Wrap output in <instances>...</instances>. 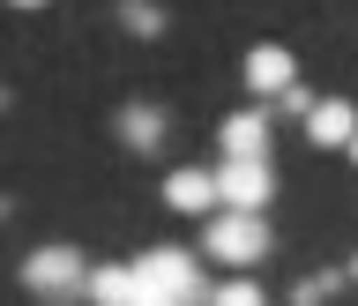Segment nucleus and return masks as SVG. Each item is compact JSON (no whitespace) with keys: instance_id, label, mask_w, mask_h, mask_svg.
I'll return each mask as SVG.
<instances>
[{"instance_id":"nucleus-1","label":"nucleus","mask_w":358,"mask_h":306,"mask_svg":"<svg viewBox=\"0 0 358 306\" xmlns=\"http://www.w3.org/2000/svg\"><path fill=\"white\" fill-rule=\"evenodd\" d=\"M134 291H164V299H179V306H209V291H201V262H194V254H179V246L134 254Z\"/></svg>"},{"instance_id":"nucleus-2","label":"nucleus","mask_w":358,"mask_h":306,"mask_svg":"<svg viewBox=\"0 0 358 306\" xmlns=\"http://www.w3.org/2000/svg\"><path fill=\"white\" fill-rule=\"evenodd\" d=\"M268 224H262V209H217V217H209V254H217V262H231V269H254L268 254Z\"/></svg>"},{"instance_id":"nucleus-3","label":"nucleus","mask_w":358,"mask_h":306,"mask_svg":"<svg viewBox=\"0 0 358 306\" xmlns=\"http://www.w3.org/2000/svg\"><path fill=\"white\" fill-rule=\"evenodd\" d=\"M276 172L268 157H217V209H268Z\"/></svg>"},{"instance_id":"nucleus-4","label":"nucleus","mask_w":358,"mask_h":306,"mask_svg":"<svg viewBox=\"0 0 358 306\" xmlns=\"http://www.w3.org/2000/svg\"><path fill=\"white\" fill-rule=\"evenodd\" d=\"M83 277H90V262L75 254V246H38V254L22 262V284L38 291V299H75Z\"/></svg>"},{"instance_id":"nucleus-5","label":"nucleus","mask_w":358,"mask_h":306,"mask_svg":"<svg viewBox=\"0 0 358 306\" xmlns=\"http://www.w3.org/2000/svg\"><path fill=\"white\" fill-rule=\"evenodd\" d=\"M246 90H262V97H276V90H284V83H299V60H291V53H284V45H276V38H262V45H246Z\"/></svg>"},{"instance_id":"nucleus-6","label":"nucleus","mask_w":358,"mask_h":306,"mask_svg":"<svg viewBox=\"0 0 358 306\" xmlns=\"http://www.w3.org/2000/svg\"><path fill=\"white\" fill-rule=\"evenodd\" d=\"M164 202H172L179 217H209V209H217V172H194V165H179V172L164 179Z\"/></svg>"},{"instance_id":"nucleus-7","label":"nucleus","mask_w":358,"mask_h":306,"mask_svg":"<svg viewBox=\"0 0 358 306\" xmlns=\"http://www.w3.org/2000/svg\"><path fill=\"white\" fill-rule=\"evenodd\" d=\"M306 134L313 142H329V150H343L358 134V112H351V97H313V112H306Z\"/></svg>"},{"instance_id":"nucleus-8","label":"nucleus","mask_w":358,"mask_h":306,"mask_svg":"<svg viewBox=\"0 0 358 306\" xmlns=\"http://www.w3.org/2000/svg\"><path fill=\"white\" fill-rule=\"evenodd\" d=\"M217 150H224V157H268V120H262L254 105L231 112V120L217 127Z\"/></svg>"},{"instance_id":"nucleus-9","label":"nucleus","mask_w":358,"mask_h":306,"mask_svg":"<svg viewBox=\"0 0 358 306\" xmlns=\"http://www.w3.org/2000/svg\"><path fill=\"white\" fill-rule=\"evenodd\" d=\"M83 299L90 306H127L134 299V262H97L83 277Z\"/></svg>"},{"instance_id":"nucleus-10","label":"nucleus","mask_w":358,"mask_h":306,"mask_svg":"<svg viewBox=\"0 0 358 306\" xmlns=\"http://www.w3.org/2000/svg\"><path fill=\"white\" fill-rule=\"evenodd\" d=\"M120 134H127V150H157V142H164V112L134 97V105L120 112Z\"/></svg>"},{"instance_id":"nucleus-11","label":"nucleus","mask_w":358,"mask_h":306,"mask_svg":"<svg viewBox=\"0 0 358 306\" xmlns=\"http://www.w3.org/2000/svg\"><path fill=\"white\" fill-rule=\"evenodd\" d=\"M209 306H268V291H262V284H254V277L239 269L231 284H217V291H209Z\"/></svg>"},{"instance_id":"nucleus-12","label":"nucleus","mask_w":358,"mask_h":306,"mask_svg":"<svg viewBox=\"0 0 358 306\" xmlns=\"http://www.w3.org/2000/svg\"><path fill=\"white\" fill-rule=\"evenodd\" d=\"M120 22H127L134 38H157V30H164V8H157V0H120Z\"/></svg>"},{"instance_id":"nucleus-13","label":"nucleus","mask_w":358,"mask_h":306,"mask_svg":"<svg viewBox=\"0 0 358 306\" xmlns=\"http://www.w3.org/2000/svg\"><path fill=\"white\" fill-rule=\"evenodd\" d=\"M276 105H284V112H299V120H306V112H313V97H306V83H284V90H276Z\"/></svg>"},{"instance_id":"nucleus-14","label":"nucleus","mask_w":358,"mask_h":306,"mask_svg":"<svg viewBox=\"0 0 358 306\" xmlns=\"http://www.w3.org/2000/svg\"><path fill=\"white\" fill-rule=\"evenodd\" d=\"M8 8H45V0H8Z\"/></svg>"},{"instance_id":"nucleus-15","label":"nucleus","mask_w":358,"mask_h":306,"mask_svg":"<svg viewBox=\"0 0 358 306\" xmlns=\"http://www.w3.org/2000/svg\"><path fill=\"white\" fill-rule=\"evenodd\" d=\"M343 277H351V284H358V254H351V269H343Z\"/></svg>"},{"instance_id":"nucleus-16","label":"nucleus","mask_w":358,"mask_h":306,"mask_svg":"<svg viewBox=\"0 0 358 306\" xmlns=\"http://www.w3.org/2000/svg\"><path fill=\"white\" fill-rule=\"evenodd\" d=\"M343 150H351V157H358V134H351V142H343Z\"/></svg>"},{"instance_id":"nucleus-17","label":"nucleus","mask_w":358,"mask_h":306,"mask_svg":"<svg viewBox=\"0 0 358 306\" xmlns=\"http://www.w3.org/2000/svg\"><path fill=\"white\" fill-rule=\"evenodd\" d=\"M0 105H8V90H0Z\"/></svg>"}]
</instances>
